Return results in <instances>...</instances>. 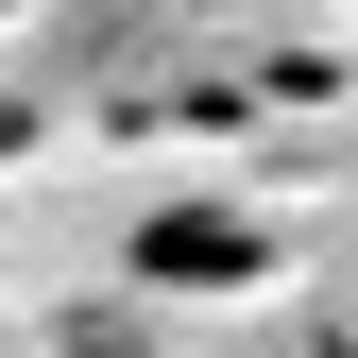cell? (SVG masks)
<instances>
[{
	"instance_id": "obj_1",
	"label": "cell",
	"mask_w": 358,
	"mask_h": 358,
	"mask_svg": "<svg viewBox=\"0 0 358 358\" xmlns=\"http://www.w3.org/2000/svg\"><path fill=\"white\" fill-rule=\"evenodd\" d=\"M137 273H154V290H239V273H256V222H205V205H188V222L137 239Z\"/></svg>"
}]
</instances>
